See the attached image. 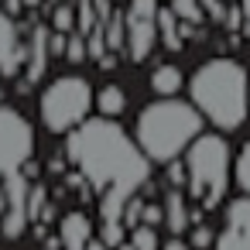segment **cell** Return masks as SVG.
Returning a JSON list of instances; mask_svg holds the SVG:
<instances>
[{
	"label": "cell",
	"instance_id": "6da1fadb",
	"mask_svg": "<svg viewBox=\"0 0 250 250\" xmlns=\"http://www.w3.org/2000/svg\"><path fill=\"white\" fill-rule=\"evenodd\" d=\"M65 154L100 195V240L110 250L120 247L127 202L137 199L141 185H147L151 161L144 158L137 141L110 117H86L79 127H72Z\"/></svg>",
	"mask_w": 250,
	"mask_h": 250
},
{
	"label": "cell",
	"instance_id": "7a4b0ae2",
	"mask_svg": "<svg viewBox=\"0 0 250 250\" xmlns=\"http://www.w3.org/2000/svg\"><path fill=\"white\" fill-rule=\"evenodd\" d=\"M247 69L236 59H209L188 79L192 106L209 120L216 130H240L247 120Z\"/></svg>",
	"mask_w": 250,
	"mask_h": 250
},
{
	"label": "cell",
	"instance_id": "3957f363",
	"mask_svg": "<svg viewBox=\"0 0 250 250\" xmlns=\"http://www.w3.org/2000/svg\"><path fill=\"white\" fill-rule=\"evenodd\" d=\"M202 134V113L175 96H161L158 103H147L137 113L134 141L144 151L147 161L168 165L185 154V147Z\"/></svg>",
	"mask_w": 250,
	"mask_h": 250
},
{
	"label": "cell",
	"instance_id": "277c9868",
	"mask_svg": "<svg viewBox=\"0 0 250 250\" xmlns=\"http://www.w3.org/2000/svg\"><path fill=\"white\" fill-rule=\"evenodd\" d=\"M229 171L233 158L219 134H199L185 147V188L192 199H202L206 209L219 206V199L226 195Z\"/></svg>",
	"mask_w": 250,
	"mask_h": 250
},
{
	"label": "cell",
	"instance_id": "5b68a950",
	"mask_svg": "<svg viewBox=\"0 0 250 250\" xmlns=\"http://www.w3.org/2000/svg\"><path fill=\"white\" fill-rule=\"evenodd\" d=\"M93 110V86L83 76H59L45 86L42 100H38V117L45 124V130L52 134H69L72 127H79Z\"/></svg>",
	"mask_w": 250,
	"mask_h": 250
},
{
	"label": "cell",
	"instance_id": "8992f818",
	"mask_svg": "<svg viewBox=\"0 0 250 250\" xmlns=\"http://www.w3.org/2000/svg\"><path fill=\"white\" fill-rule=\"evenodd\" d=\"M35 154V130L21 110L0 103V178L18 175Z\"/></svg>",
	"mask_w": 250,
	"mask_h": 250
},
{
	"label": "cell",
	"instance_id": "52a82bcc",
	"mask_svg": "<svg viewBox=\"0 0 250 250\" xmlns=\"http://www.w3.org/2000/svg\"><path fill=\"white\" fill-rule=\"evenodd\" d=\"M158 0H130L124 11V48L130 62H144L158 45Z\"/></svg>",
	"mask_w": 250,
	"mask_h": 250
},
{
	"label": "cell",
	"instance_id": "ba28073f",
	"mask_svg": "<svg viewBox=\"0 0 250 250\" xmlns=\"http://www.w3.org/2000/svg\"><path fill=\"white\" fill-rule=\"evenodd\" d=\"M212 250H250V195L226 206V229L216 236Z\"/></svg>",
	"mask_w": 250,
	"mask_h": 250
},
{
	"label": "cell",
	"instance_id": "9c48e42d",
	"mask_svg": "<svg viewBox=\"0 0 250 250\" xmlns=\"http://www.w3.org/2000/svg\"><path fill=\"white\" fill-rule=\"evenodd\" d=\"M28 55H24V42H21V28H18V18L0 11V76L7 79H18L21 69H24Z\"/></svg>",
	"mask_w": 250,
	"mask_h": 250
},
{
	"label": "cell",
	"instance_id": "30bf717a",
	"mask_svg": "<svg viewBox=\"0 0 250 250\" xmlns=\"http://www.w3.org/2000/svg\"><path fill=\"white\" fill-rule=\"evenodd\" d=\"M7 182V209H4V236H21V229H24V223H28V185H24V178H21V171L18 175H7L4 178Z\"/></svg>",
	"mask_w": 250,
	"mask_h": 250
},
{
	"label": "cell",
	"instance_id": "8fae6325",
	"mask_svg": "<svg viewBox=\"0 0 250 250\" xmlns=\"http://www.w3.org/2000/svg\"><path fill=\"white\" fill-rule=\"evenodd\" d=\"M93 240V223L86 212H69L59 223V243L62 250H86Z\"/></svg>",
	"mask_w": 250,
	"mask_h": 250
},
{
	"label": "cell",
	"instance_id": "7c38bea8",
	"mask_svg": "<svg viewBox=\"0 0 250 250\" xmlns=\"http://www.w3.org/2000/svg\"><path fill=\"white\" fill-rule=\"evenodd\" d=\"M165 226L171 229V236H178V233H185L188 229V223H192V216H188V199H185V192L182 188H171L168 195H165Z\"/></svg>",
	"mask_w": 250,
	"mask_h": 250
},
{
	"label": "cell",
	"instance_id": "4fadbf2b",
	"mask_svg": "<svg viewBox=\"0 0 250 250\" xmlns=\"http://www.w3.org/2000/svg\"><path fill=\"white\" fill-rule=\"evenodd\" d=\"M48 31L52 28H45V24H38L35 28V38H31V52H28V83H38L42 76H45V69H48Z\"/></svg>",
	"mask_w": 250,
	"mask_h": 250
},
{
	"label": "cell",
	"instance_id": "5bb4252c",
	"mask_svg": "<svg viewBox=\"0 0 250 250\" xmlns=\"http://www.w3.org/2000/svg\"><path fill=\"white\" fill-rule=\"evenodd\" d=\"M93 106L103 113V117H120L124 110H127V93H124V86H117V83H106V86H100V93L93 96Z\"/></svg>",
	"mask_w": 250,
	"mask_h": 250
},
{
	"label": "cell",
	"instance_id": "9a60e30c",
	"mask_svg": "<svg viewBox=\"0 0 250 250\" xmlns=\"http://www.w3.org/2000/svg\"><path fill=\"white\" fill-rule=\"evenodd\" d=\"M182 83H185V76H182V69L171 65V62H165V65H158V69L151 72V89H154L158 96H175V93L182 89Z\"/></svg>",
	"mask_w": 250,
	"mask_h": 250
},
{
	"label": "cell",
	"instance_id": "2e32d148",
	"mask_svg": "<svg viewBox=\"0 0 250 250\" xmlns=\"http://www.w3.org/2000/svg\"><path fill=\"white\" fill-rule=\"evenodd\" d=\"M158 38H161L171 52H178V48H182L178 18H175V11H171V7H158Z\"/></svg>",
	"mask_w": 250,
	"mask_h": 250
},
{
	"label": "cell",
	"instance_id": "e0dca14e",
	"mask_svg": "<svg viewBox=\"0 0 250 250\" xmlns=\"http://www.w3.org/2000/svg\"><path fill=\"white\" fill-rule=\"evenodd\" d=\"M233 178H236L240 192L250 195V141L240 147V154H236V161H233Z\"/></svg>",
	"mask_w": 250,
	"mask_h": 250
},
{
	"label": "cell",
	"instance_id": "ac0fdd59",
	"mask_svg": "<svg viewBox=\"0 0 250 250\" xmlns=\"http://www.w3.org/2000/svg\"><path fill=\"white\" fill-rule=\"evenodd\" d=\"M171 11H175L178 21H188V24H199L206 18V11H202L199 0H171Z\"/></svg>",
	"mask_w": 250,
	"mask_h": 250
},
{
	"label": "cell",
	"instance_id": "d6986e66",
	"mask_svg": "<svg viewBox=\"0 0 250 250\" xmlns=\"http://www.w3.org/2000/svg\"><path fill=\"white\" fill-rule=\"evenodd\" d=\"M52 31H62V35L76 31V7L72 4H55V11H52Z\"/></svg>",
	"mask_w": 250,
	"mask_h": 250
},
{
	"label": "cell",
	"instance_id": "ffe728a7",
	"mask_svg": "<svg viewBox=\"0 0 250 250\" xmlns=\"http://www.w3.org/2000/svg\"><path fill=\"white\" fill-rule=\"evenodd\" d=\"M161 247V240H158V233H154V226H134V233H130V250H158Z\"/></svg>",
	"mask_w": 250,
	"mask_h": 250
},
{
	"label": "cell",
	"instance_id": "44dd1931",
	"mask_svg": "<svg viewBox=\"0 0 250 250\" xmlns=\"http://www.w3.org/2000/svg\"><path fill=\"white\" fill-rule=\"evenodd\" d=\"M65 59L69 62H86L89 55H86V38L79 35V31H69V38H65Z\"/></svg>",
	"mask_w": 250,
	"mask_h": 250
},
{
	"label": "cell",
	"instance_id": "7402d4cb",
	"mask_svg": "<svg viewBox=\"0 0 250 250\" xmlns=\"http://www.w3.org/2000/svg\"><path fill=\"white\" fill-rule=\"evenodd\" d=\"M106 31H110L106 45H110V48H124V14H120V11H117V14H110Z\"/></svg>",
	"mask_w": 250,
	"mask_h": 250
},
{
	"label": "cell",
	"instance_id": "603a6c76",
	"mask_svg": "<svg viewBox=\"0 0 250 250\" xmlns=\"http://www.w3.org/2000/svg\"><path fill=\"white\" fill-rule=\"evenodd\" d=\"M137 223H141V226H161V223H165V209H161V206H141Z\"/></svg>",
	"mask_w": 250,
	"mask_h": 250
},
{
	"label": "cell",
	"instance_id": "cb8c5ba5",
	"mask_svg": "<svg viewBox=\"0 0 250 250\" xmlns=\"http://www.w3.org/2000/svg\"><path fill=\"white\" fill-rule=\"evenodd\" d=\"M212 243H216V236H212L209 226H195V229H192V243H188V247H195V250H209Z\"/></svg>",
	"mask_w": 250,
	"mask_h": 250
},
{
	"label": "cell",
	"instance_id": "d4e9b609",
	"mask_svg": "<svg viewBox=\"0 0 250 250\" xmlns=\"http://www.w3.org/2000/svg\"><path fill=\"white\" fill-rule=\"evenodd\" d=\"M65 38L69 35H62V31H48V55L55 59V55H65Z\"/></svg>",
	"mask_w": 250,
	"mask_h": 250
},
{
	"label": "cell",
	"instance_id": "484cf974",
	"mask_svg": "<svg viewBox=\"0 0 250 250\" xmlns=\"http://www.w3.org/2000/svg\"><path fill=\"white\" fill-rule=\"evenodd\" d=\"M168 165H171V168H168V182H171L175 188H182V185H185V165H178V158L168 161Z\"/></svg>",
	"mask_w": 250,
	"mask_h": 250
},
{
	"label": "cell",
	"instance_id": "4316f807",
	"mask_svg": "<svg viewBox=\"0 0 250 250\" xmlns=\"http://www.w3.org/2000/svg\"><path fill=\"white\" fill-rule=\"evenodd\" d=\"M158 250H192V247H188V243H185L182 236H168V240H165V243H161Z\"/></svg>",
	"mask_w": 250,
	"mask_h": 250
},
{
	"label": "cell",
	"instance_id": "83f0119b",
	"mask_svg": "<svg viewBox=\"0 0 250 250\" xmlns=\"http://www.w3.org/2000/svg\"><path fill=\"white\" fill-rule=\"evenodd\" d=\"M4 4H7V7H4V14H11V18H18V14L24 11V4H21V0H4Z\"/></svg>",
	"mask_w": 250,
	"mask_h": 250
},
{
	"label": "cell",
	"instance_id": "f1b7e54d",
	"mask_svg": "<svg viewBox=\"0 0 250 250\" xmlns=\"http://www.w3.org/2000/svg\"><path fill=\"white\" fill-rule=\"evenodd\" d=\"M86 250H110V247H106L103 240H89V247H86Z\"/></svg>",
	"mask_w": 250,
	"mask_h": 250
},
{
	"label": "cell",
	"instance_id": "f546056e",
	"mask_svg": "<svg viewBox=\"0 0 250 250\" xmlns=\"http://www.w3.org/2000/svg\"><path fill=\"white\" fill-rule=\"evenodd\" d=\"M240 11H243V18L250 21V0H240Z\"/></svg>",
	"mask_w": 250,
	"mask_h": 250
},
{
	"label": "cell",
	"instance_id": "4dcf8cb0",
	"mask_svg": "<svg viewBox=\"0 0 250 250\" xmlns=\"http://www.w3.org/2000/svg\"><path fill=\"white\" fill-rule=\"evenodd\" d=\"M21 4H24V7H31V11H35V7H42V4H45V0H21Z\"/></svg>",
	"mask_w": 250,
	"mask_h": 250
},
{
	"label": "cell",
	"instance_id": "1f68e13d",
	"mask_svg": "<svg viewBox=\"0 0 250 250\" xmlns=\"http://www.w3.org/2000/svg\"><path fill=\"white\" fill-rule=\"evenodd\" d=\"M247 110H250V83H247Z\"/></svg>",
	"mask_w": 250,
	"mask_h": 250
},
{
	"label": "cell",
	"instance_id": "d6a6232c",
	"mask_svg": "<svg viewBox=\"0 0 250 250\" xmlns=\"http://www.w3.org/2000/svg\"><path fill=\"white\" fill-rule=\"evenodd\" d=\"M45 4H62V0H45Z\"/></svg>",
	"mask_w": 250,
	"mask_h": 250
},
{
	"label": "cell",
	"instance_id": "836d02e7",
	"mask_svg": "<svg viewBox=\"0 0 250 250\" xmlns=\"http://www.w3.org/2000/svg\"><path fill=\"white\" fill-rule=\"evenodd\" d=\"M0 100H4V89H0Z\"/></svg>",
	"mask_w": 250,
	"mask_h": 250
},
{
	"label": "cell",
	"instance_id": "e575fe53",
	"mask_svg": "<svg viewBox=\"0 0 250 250\" xmlns=\"http://www.w3.org/2000/svg\"><path fill=\"white\" fill-rule=\"evenodd\" d=\"M0 4H4V0H0Z\"/></svg>",
	"mask_w": 250,
	"mask_h": 250
}]
</instances>
